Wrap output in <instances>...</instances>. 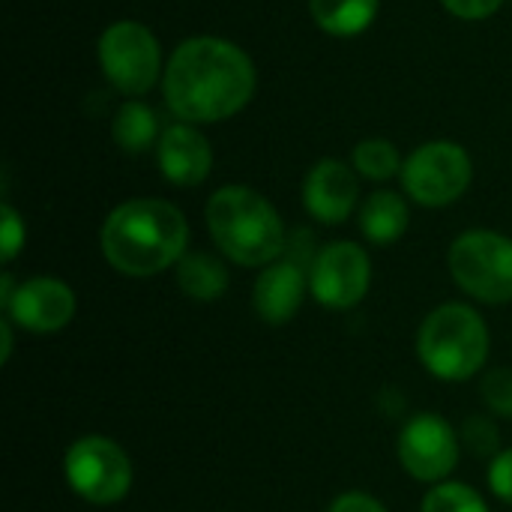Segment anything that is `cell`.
I'll use <instances>...</instances> for the list:
<instances>
[{
  "instance_id": "obj_18",
  "label": "cell",
  "mask_w": 512,
  "mask_h": 512,
  "mask_svg": "<svg viewBox=\"0 0 512 512\" xmlns=\"http://www.w3.org/2000/svg\"><path fill=\"white\" fill-rule=\"evenodd\" d=\"M159 135L156 111L141 99H126L111 120V138L126 153H144L147 147L159 144Z\"/></svg>"
},
{
  "instance_id": "obj_3",
  "label": "cell",
  "mask_w": 512,
  "mask_h": 512,
  "mask_svg": "<svg viewBox=\"0 0 512 512\" xmlns=\"http://www.w3.org/2000/svg\"><path fill=\"white\" fill-rule=\"evenodd\" d=\"M213 243L240 267H267L285 252V225L276 207L249 186H222L207 201Z\"/></svg>"
},
{
  "instance_id": "obj_23",
  "label": "cell",
  "mask_w": 512,
  "mask_h": 512,
  "mask_svg": "<svg viewBox=\"0 0 512 512\" xmlns=\"http://www.w3.org/2000/svg\"><path fill=\"white\" fill-rule=\"evenodd\" d=\"M0 219H3V225H0V258H3V264H9L18 255V249L24 246V222L9 201H3Z\"/></svg>"
},
{
  "instance_id": "obj_4",
  "label": "cell",
  "mask_w": 512,
  "mask_h": 512,
  "mask_svg": "<svg viewBox=\"0 0 512 512\" xmlns=\"http://www.w3.org/2000/svg\"><path fill=\"white\" fill-rule=\"evenodd\" d=\"M417 354L429 375L441 381H468L486 366L489 327L477 309L444 303L426 315L417 333Z\"/></svg>"
},
{
  "instance_id": "obj_26",
  "label": "cell",
  "mask_w": 512,
  "mask_h": 512,
  "mask_svg": "<svg viewBox=\"0 0 512 512\" xmlns=\"http://www.w3.org/2000/svg\"><path fill=\"white\" fill-rule=\"evenodd\" d=\"M330 512H387V507L366 492H345L330 504Z\"/></svg>"
},
{
  "instance_id": "obj_21",
  "label": "cell",
  "mask_w": 512,
  "mask_h": 512,
  "mask_svg": "<svg viewBox=\"0 0 512 512\" xmlns=\"http://www.w3.org/2000/svg\"><path fill=\"white\" fill-rule=\"evenodd\" d=\"M483 402L486 408L495 414V417H504V420H512V369H492L486 372L483 384Z\"/></svg>"
},
{
  "instance_id": "obj_2",
  "label": "cell",
  "mask_w": 512,
  "mask_h": 512,
  "mask_svg": "<svg viewBox=\"0 0 512 512\" xmlns=\"http://www.w3.org/2000/svg\"><path fill=\"white\" fill-rule=\"evenodd\" d=\"M99 243L117 273L147 279L180 264L189 246V222L162 198H132L108 213Z\"/></svg>"
},
{
  "instance_id": "obj_12",
  "label": "cell",
  "mask_w": 512,
  "mask_h": 512,
  "mask_svg": "<svg viewBox=\"0 0 512 512\" xmlns=\"http://www.w3.org/2000/svg\"><path fill=\"white\" fill-rule=\"evenodd\" d=\"M360 201V183L354 165L342 159H321L303 180V207L324 225H342Z\"/></svg>"
},
{
  "instance_id": "obj_16",
  "label": "cell",
  "mask_w": 512,
  "mask_h": 512,
  "mask_svg": "<svg viewBox=\"0 0 512 512\" xmlns=\"http://www.w3.org/2000/svg\"><path fill=\"white\" fill-rule=\"evenodd\" d=\"M177 285L189 300L213 303L228 291V267L207 252H186L177 264Z\"/></svg>"
},
{
  "instance_id": "obj_17",
  "label": "cell",
  "mask_w": 512,
  "mask_h": 512,
  "mask_svg": "<svg viewBox=\"0 0 512 512\" xmlns=\"http://www.w3.org/2000/svg\"><path fill=\"white\" fill-rule=\"evenodd\" d=\"M381 0H309L312 21L330 36H360L378 18Z\"/></svg>"
},
{
  "instance_id": "obj_11",
  "label": "cell",
  "mask_w": 512,
  "mask_h": 512,
  "mask_svg": "<svg viewBox=\"0 0 512 512\" xmlns=\"http://www.w3.org/2000/svg\"><path fill=\"white\" fill-rule=\"evenodd\" d=\"M3 312L21 330L57 333L75 318V291L54 276H36L15 288Z\"/></svg>"
},
{
  "instance_id": "obj_25",
  "label": "cell",
  "mask_w": 512,
  "mask_h": 512,
  "mask_svg": "<svg viewBox=\"0 0 512 512\" xmlns=\"http://www.w3.org/2000/svg\"><path fill=\"white\" fill-rule=\"evenodd\" d=\"M489 486L492 492L512 504V450H504L492 459V468H489Z\"/></svg>"
},
{
  "instance_id": "obj_5",
  "label": "cell",
  "mask_w": 512,
  "mask_h": 512,
  "mask_svg": "<svg viewBox=\"0 0 512 512\" xmlns=\"http://www.w3.org/2000/svg\"><path fill=\"white\" fill-rule=\"evenodd\" d=\"M96 54H99V66L108 84L129 99L150 93L159 75H165L159 39L153 36L150 27L132 18L114 21L111 27H105L99 36Z\"/></svg>"
},
{
  "instance_id": "obj_10",
  "label": "cell",
  "mask_w": 512,
  "mask_h": 512,
  "mask_svg": "<svg viewBox=\"0 0 512 512\" xmlns=\"http://www.w3.org/2000/svg\"><path fill=\"white\" fill-rule=\"evenodd\" d=\"M399 462L420 483H441L459 462L456 429L441 414H417L399 432Z\"/></svg>"
},
{
  "instance_id": "obj_27",
  "label": "cell",
  "mask_w": 512,
  "mask_h": 512,
  "mask_svg": "<svg viewBox=\"0 0 512 512\" xmlns=\"http://www.w3.org/2000/svg\"><path fill=\"white\" fill-rule=\"evenodd\" d=\"M0 339H3L0 360L6 363V360H9V354H12V321H9V318H3V321H0Z\"/></svg>"
},
{
  "instance_id": "obj_22",
  "label": "cell",
  "mask_w": 512,
  "mask_h": 512,
  "mask_svg": "<svg viewBox=\"0 0 512 512\" xmlns=\"http://www.w3.org/2000/svg\"><path fill=\"white\" fill-rule=\"evenodd\" d=\"M462 441L474 456H498V429L489 417H468L462 426Z\"/></svg>"
},
{
  "instance_id": "obj_8",
  "label": "cell",
  "mask_w": 512,
  "mask_h": 512,
  "mask_svg": "<svg viewBox=\"0 0 512 512\" xmlns=\"http://www.w3.org/2000/svg\"><path fill=\"white\" fill-rule=\"evenodd\" d=\"M402 189L423 207H447L459 201L474 177L471 156L456 141H429L402 165Z\"/></svg>"
},
{
  "instance_id": "obj_9",
  "label": "cell",
  "mask_w": 512,
  "mask_h": 512,
  "mask_svg": "<svg viewBox=\"0 0 512 512\" xmlns=\"http://www.w3.org/2000/svg\"><path fill=\"white\" fill-rule=\"evenodd\" d=\"M372 282V261L360 243H327L309 267V291L327 309L357 306Z\"/></svg>"
},
{
  "instance_id": "obj_1",
  "label": "cell",
  "mask_w": 512,
  "mask_h": 512,
  "mask_svg": "<svg viewBox=\"0 0 512 512\" xmlns=\"http://www.w3.org/2000/svg\"><path fill=\"white\" fill-rule=\"evenodd\" d=\"M255 84V63L240 45L222 36H192L171 51L162 96L177 120L201 126L240 114Z\"/></svg>"
},
{
  "instance_id": "obj_24",
  "label": "cell",
  "mask_w": 512,
  "mask_h": 512,
  "mask_svg": "<svg viewBox=\"0 0 512 512\" xmlns=\"http://www.w3.org/2000/svg\"><path fill=\"white\" fill-rule=\"evenodd\" d=\"M441 3L450 15L462 21H483L504 6V0H441Z\"/></svg>"
},
{
  "instance_id": "obj_20",
  "label": "cell",
  "mask_w": 512,
  "mask_h": 512,
  "mask_svg": "<svg viewBox=\"0 0 512 512\" xmlns=\"http://www.w3.org/2000/svg\"><path fill=\"white\" fill-rule=\"evenodd\" d=\"M420 512H489L483 495L468 483H438L423 498Z\"/></svg>"
},
{
  "instance_id": "obj_14",
  "label": "cell",
  "mask_w": 512,
  "mask_h": 512,
  "mask_svg": "<svg viewBox=\"0 0 512 512\" xmlns=\"http://www.w3.org/2000/svg\"><path fill=\"white\" fill-rule=\"evenodd\" d=\"M309 288V276L303 273V267L297 261H273L267 264L252 288V306L255 315L270 324V327H282L288 324L306 297Z\"/></svg>"
},
{
  "instance_id": "obj_19",
  "label": "cell",
  "mask_w": 512,
  "mask_h": 512,
  "mask_svg": "<svg viewBox=\"0 0 512 512\" xmlns=\"http://www.w3.org/2000/svg\"><path fill=\"white\" fill-rule=\"evenodd\" d=\"M351 165L366 180L381 183V180H390V177L402 174V165L405 162H402V156H399V150H396L393 141H387V138H366V141H360L354 147Z\"/></svg>"
},
{
  "instance_id": "obj_15",
  "label": "cell",
  "mask_w": 512,
  "mask_h": 512,
  "mask_svg": "<svg viewBox=\"0 0 512 512\" xmlns=\"http://www.w3.org/2000/svg\"><path fill=\"white\" fill-rule=\"evenodd\" d=\"M411 213L408 204L399 192L393 189H378L372 192L363 207H360V231L369 243L375 246H390L408 231Z\"/></svg>"
},
{
  "instance_id": "obj_6",
  "label": "cell",
  "mask_w": 512,
  "mask_h": 512,
  "mask_svg": "<svg viewBox=\"0 0 512 512\" xmlns=\"http://www.w3.org/2000/svg\"><path fill=\"white\" fill-rule=\"evenodd\" d=\"M450 276L480 303L512 300V240L498 231H465L450 246Z\"/></svg>"
},
{
  "instance_id": "obj_7",
  "label": "cell",
  "mask_w": 512,
  "mask_h": 512,
  "mask_svg": "<svg viewBox=\"0 0 512 512\" xmlns=\"http://www.w3.org/2000/svg\"><path fill=\"white\" fill-rule=\"evenodd\" d=\"M63 477L81 501L108 507L129 495L132 462L117 441L105 435H84L69 444L63 456Z\"/></svg>"
},
{
  "instance_id": "obj_13",
  "label": "cell",
  "mask_w": 512,
  "mask_h": 512,
  "mask_svg": "<svg viewBox=\"0 0 512 512\" xmlns=\"http://www.w3.org/2000/svg\"><path fill=\"white\" fill-rule=\"evenodd\" d=\"M156 162H159L162 177L171 186L192 189L210 177L213 147L198 126L177 120L168 129H162L159 144H156Z\"/></svg>"
}]
</instances>
